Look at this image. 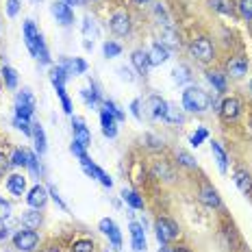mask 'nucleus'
Instances as JSON below:
<instances>
[{
	"label": "nucleus",
	"mask_w": 252,
	"mask_h": 252,
	"mask_svg": "<svg viewBox=\"0 0 252 252\" xmlns=\"http://www.w3.org/2000/svg\"><path fill=\"white\" fill-rule=\"evenodd\" d=\"M209 104H211V98H209V94L200 87H187L185 92H183V107H185L187 111L202 113L209 109Z\"/></svg>",
	"instance_id": "obj_1"
},
{
	"label": "nucleus",
	"mask_w": 252,
	"mask_h": 252,
	"mask_svg": "<svg viewBox=\"0 0 252 252\" xmlns=\"http://www.w3.org/2000/svg\"><path fill=\"white\" fill-rule=\"evenodd\" d=\"M155 228H157V239H159L161 244H170V241H174L178 237V226L172 220H165V218L157 220Z\"/></svg>",
	"instance_id": "obj_2"
},
{
	"label": "nucleus",
	"mask_w": 252,
	"mask_h": 252,
	"mask_svg": "<svg viewBox=\"0 0 252 252\" xmlns=\"http://www.w3.org/2000/svg\"><path fill=\"white\" fill-rule=\"evenodd\" d=\"M189 50H191V55L202 63L213 59V44L207 37H196L191 41V46H189Z\"/></svg>",
	"instance_id": "obj_3"
},
{
	"label": "nucleus",
	"mask_w": 252,
	"mask_h": 252,
	"mask_svg": "<svg viewBox=\"0 0 252 252\" xmlns=\"http://www.w3.org/2000/svg\"><path fill=\"white\" fill-rule=\"evenodd\" d=\"M37 233L35 230H31V228H26V230H20V233H15L13 235V246L18 248L20 252H31L37 246Z\"/></svg>",
	"instance_id": "obj_4"
},
{
	"label": "nucleus",
	"mask_w": 252,
	"mask_h": 252,
	"mask_svg": "<svg viewBox=\"0 0 252 252\" xmlns=\"http://www.w3.org/2000/svg\"><path fill=\"white\" fill-rule=\"evenodd\" d=\"M33 109H35L33 94H31L29 89H22V94H18V98H15V115L29 120L31 115H33Z\"/></svg>",
	"instance_id": "obj_5"
},
{
	"label": "nucleus",
	"mask_w": 252,
	"mask_h": 252,
	"mask_svg": "<svg viewBox=\"0 0 252 252\" xmlns=\"http://www.w3.org/2000/svg\"><path fill=\"white\" fill-rule=\"evenodd\" d=\"M109 26H111V31L115 35H120V37L128 35L130 33V18H128V13H124V11L113 13L111 20H109Z\"/></svg>",
	"instance_id": "obj_6"
},
{
	"label": "nucleus",
	"mask_w": 252,
	"mask_h": 252,
	"mask_svg": "<svg viewBox=\"0 0 252 252\" xmlns=\"http://www.w3.org/2000/svg\"><path fill=\"white\" fill-rule=\"evenodd\" d=\"M24 39H26V46H29L31 55L37 57V50H39V44H41V35L37 33V29H35L33 20H26L24 22Z\"/></svg>",
	"instance_id": "obj_7"
},
{
	"label": "nucleus",
	"mask_w": 252,
	"mask_h": 252,
	"mask_svg": "<svg viewBox=\"0 0 252 252\" xmlns=\"http://www.w3.org/2000/svg\"><path fill=\"white\" fill-rule=\"evenodd\" d=\"M239 113H241V102L237 100V98H226V100L220 104V115H222L226 122L237 120Z\"/></svg>",
	"instance_id": "obj_8"
},
{
	"label": "nucleus",
	"mask_w": 252,
	"mask_h": 252,
	"mask_svg": "<svg viewBox=\"0 0 252 252\" xmlns=\"http://www.w3.org/2000/svg\"><path fill=\"white\" fill-rule=\"evenodd\" d=\"M50 11L57 18V22H61L63 26H67L72 22V9H70V4H67L65 0H57V2L50 7Z\"/></svg>",
	"instance_id": "obj_9"
},
{
	"label": "nucleus",
	"mask_w": 252,
	"mask_h": 252,
	"mask_svg": "<svg viewBox=\"0 0 252 252\" xmlns=\"http://www.w3.org/2000/svg\"><path fill=\"white\" fill-rule=\"evenodd\" d=\"M98 226H100V230L104 235H109L113 248H120V246H122V235H120V230H118V226H115L113 220L104 218V220H100V224H98Z\"/></svg>",
	"instance_id": "obj_10"
},
{
	"label": "nucleus",
	"mask_w": 252,
	"mask_h": 252,
	"mask_svg": "<svg viewBox=\"0 0 252 252\" xmlns=\"http://www.w3.org/2000/svg\"><path fill=\"white\" fill-rule=\"evenodd\" d=\"M146 109H148L150 118H165L167 102L161 96H150L148 100H146Z\"/></svg>",
	"instance_id": "obj_11"
},
{
	"label": "nucleus",
	"mask_w": 252,
	"mask_h": 252,
	"mask_svg": "<svg viewBox=\"0 0 252 252\" xmlns=\"http://www.w3.org/2000/svg\"><path fill=\"white\" fill-rule=\"evenodd\" d=\"M46 200H48V191L41 185H35L29 191V196H26V202H29L31 209H41L46 204Z\"/></svg>",
	"instance_id": "obj_12"
},
{
	"label": "nucleus",
	"mask_w": 252,
	"mask_h": 252,
	"mask_svg": "<svg viewBox=\"0 0 252 252\" xmlns=\"http://www.w3.org/2000/svg\"><path fill=\"white\" fill-rule=\"evenodd\" d=\"M72 126H74V141H76V144H81L83 148H87V146H89V141H92V133H89V130H87L85 122L76 118L74 122H72Z\"/></svg>",
	"instance_id": "obj_13"
},
{
	"label": "nucleus",
	"mask_w": 252,
	"mask_h": 252,
	"mask_svg": "<svg viewBox=\"0 0 252 252\" xmlns=\"http://www.w3.org/2000/svg\"><path fill=\"white\" fill-rule=\"evenodd\" d=\"M226 70L230 76L241 78L248 72V61H246L244 57H233V59H228V63H226Z\"/></svg>",
	"instance_id": "obj_14"
},
{
	"label": "nucleus",
	"mask_w": 252,
	"mask_h": 252,
	"mask_svg": "<svg viewBox=\"0 0 252 252\" xmlns=\"http://www.w3.org/2000/svg\"><path fill=\"white\" fill-rule=\"evenodd\" d=\"M148 59H150V65H161V63H165L170 59V52L163 44H155L148 52Z\"/></svg>",
	"instance_id": "obj_15"
},
{
	"label": "nucleus",
	"mask_w": 252,
	"mask_h": 252,
	"mask_svg": "<svg viewBox=\"0 0 252 252\" xmlns=\"http://www.w3.org/2000/svg\"><path fill=\"white\" fill-rule=\"evenodd\" d=\"M130 61H133L135 70H137L139 74H148L150 59H148V52H146V50H135L133 57H130Z\"/></svg>",
	"instance_id": "obj_16"
},
{
	"label": "nucleus",
	"mask_w": 252,
	"mask_h": 252,
	"mask_svg": "<svg viewBox=\"0 0 252 252\" xmlns=\"http://www.w3.org/2000/svg\"><path fill=\"white\" fill-rule=\"evenodd\" d=\"M130 237H133V248L137 252H144L146 250V237H144V228L141 224L133 222L130 224Z\"/></svg>",
	"instance_id": "obj_17"
},
{
	"label": "nucleus",
	"mask_w": 252,
	"mask_h": 252,
	"mask_svg": "<svg viewBox=\"0 0 252 252\" xmlns=\"http://www.w3.org/2000/svg\"><path fill=\"white\" fill-rule=\"evenodd\" d=\"M7 189L13 193V196H22V193L26 191V178H24V176H20V174L9 176V181H7Z\"/></svg>",
	"instance_id": "obj_18"
},
{
	"label": "nucleus",
	"mask_w": 252,
	"mask_h": 252,
	"mask_svg": "<svg viewBox=\"0 0 252 252\" xmlns=\"http://www.w3.org/2000/svg\"><path fill=\"white\" fill-rule=\"evenodd\" d=\"M83 167H85V172H87L89 176H96V178H98V181L102 183L104 187H111V185H113V181H111V178H109L107 174H104V172H102V170H100V167H98V165H94L92 161H89V163H85Z\"/></svg>",
	"instance_id": "obj_19"
},
{
	"label": "nucleus",
	"mask_w": 252,
	"mask_h": 252,
	"mask_svg": "<svg viewBox=\"0 0 252 252\" xmlns=\"http://www.w3.org/2000/svg\"><path fill=\"white\" fill-rule=\"evenodd\" d=\"M200 200L207 204V207H220V196H218V191H215L211 185H204V187H202Z\"/></svg>",
	"instance_id": "obj_20"
},
{
	"label": "nucleus",
	"mask_w": 252,
	"mask_h": 252,
	"mask_svg": "<svg viewBox=\"0 0 252 252\" xmlns=\"http://www.w3.org/2000/svg\"><path fill=\"white\" fill-rule=\"evenodd\" d=\"M235 183H237V187L244 193L252 191V176L246 170H237V172H235Z\"/></svg>",
	"instance_id": "obj_21"
},
{
	"label": "nucleus",
	"mask_w": 252,
	"mask_h": 252,
	"mask_svg": "<svg viewBox=\"0 0 252 252\" xmlns=\"http://www.w3.org/2000/svg\"><path fill=\"white\" fill-rule=\"evenodd\" d=\"M63 70H65L67 74H83V72L87 70V63L83 59H72V61L63 63Z\"/></svg>",
	"instance_id": "obj_22"
},
{
	"label": "nucleus",
	"mask_w": 252,
	"mask_h": 252,
	"mask_svg": "<svg viewBox=\"0 0 252 252\" xmlns=\"http://www.w3.org/2000/svg\"><path fill=\"white\" fill-rule=\"evenodd\" d=\"M22 224L26 228H37L39 224H41V215L37 213V211H33V209H31V211H24V215H22Z\"/></svg>",
	"instance_id": "obj_23"
},
{
	"label": "nucleus",
	"mask_w": 252,
	"mask_h": 252,
	"mask_svg": "<svg viewBox=\"0 0 252 252\" xmlns=\"http://www.w3.org/2000/svg\"><path fill=\"white\" fill-rule=\"evenodd\" d=\"M33 137H35V148H37L39 155L46 152V135H44V128L39 124H33Z\"/></svg>",
	"instance_id": "obj_24"
},
{
	"label": "nucleus",
	"mask_w": 252,
	"mask_h": 252,
	"mask_svg": "<svg viewBox=\"0 0 252 252\" xmlns=\"http://www.w3.org/2000/svg\"><path fill=\"white\" fill-rule=\"evenodd\" d=\"M207 78H209V83L218 89V94L226 92V78L220 74V72H207Z\"/></svg>",
	"instance_id": "obj_25"
},
{
	"label": "nucleus",
	"mask_w": 252,
	"mask_h": 252,
	"mask_svg": "<svg viewBox=\"0 0 252 252\" xmlns=\"http://www.w3.org/2000/svg\"><path fill=\"white\" fill-rule=\"evenodd\" d=\"M211 150H213V157H215V161H218V165H220V170L222 172H226V152L222 150V146L218 144V141H213L211 144Z\"/></svg>",
	"instance_id": "obj_26"
},
{
	"label": "nucleus",
	"mask_w": 252,
	"mask_h": 252,
	"mask_svg": "<svg viewBox=\"0 0 252 252\" xmlns=\"http://www.w3.org/2000/svg\"><path fill=\"white\" fill-rule=\"evenodd\" d=\"M163 120H165V122H170V124H181L183 122V113L178 111L174 104H167V111H165Z\"/></svg>",
	"instance_id": "obj_27"
},
{
	"label": "nucleus",
	"mask_w": 252,
	"mask_h": 252,
	"mask_svg": "<svg viewBox=\"0 0 252 252\" xmlns=\"http://www.w3.org/2000/svg\"><path fill=\"white\" fill-rule=\"evenodd\" d=\"M2 76H4V83H7L9 89H15V87H18V74H15L13 67L4 65V67H2Z\"/></svg>",
	"instance_id": "obj_28"
},
{
	"label": "nucleus",
	"mask_w": 252,
	"mask_h": 252,
	"mask_svg": "<svg viewBox=\"0 0 252 252\" xmlns=\"http://www.w3.org/2000/svg\"><path fill=\"white\" fill-rule=\"evenodd\" d=\"M122 198H124V200L128 202L133 209H144V200H141V198H139L135 191H126V189H124V191H122Z\"/></svg>",
	"instance_id": "obj_29"
},
{
	"label": "nucleus",
	"mask_w": 252,
	"mask_h": 252,
	"mask_svg": "<svg viewBox=\"0 0 252 252\" xmlns=\"http://www.w3.org/2000/svg\"><path fill=\"white\" fill-rule=\"evenodd\" d=\"M96 33H98L96 24H94V20L87 15V18L83 20V35H85V39H92V37H96Z\"/></svg>",
	"instance_id": "obj_30"
},
{
	"label": "nucleus",
	"mask_w": 252,
	"mask_h": 252,
	"mask_svg": "<svg viewBox=\"0 0 252 252\" xmlns=\"http://www.w3.org/2000/svg\"><path fill=\"white\" fill-rule=\"evenodd\" d=\"M172 74H174V81L178 83V85H183V83H187L189 78H191V74H189V70L185 65H178L174 72H172Z\"/></svg>",
	"instance_id": "obj_31"
},
{
	"label": "nucleus",
	"mask_w": 252,
	"mask_h": 252,
	"mask_svg": "<svg viewBox=\"0 0 252 252\" xmlns=\"http://www.w3.org/2000/svg\"><path fill=\"white\" fill-rule=\"evenodd\" d=\"M211 7L215 9V11L233 13V2H230V0H211Z\"/></svg>",
	"instance_id": "obj_32"
},
{
	"label": "nucleus",
	"mask_w": 252,
	"mask_h": 252,
	"mask_svg": "<svg viewBox=\"0 0 252 252\" xmlns=\"http://www.w3.org/2000/svg\"><path fill=\"white\" fill-rule=\"evenodd\" d=\"M72 252H94V244L89 239L74 241V246H72Z\"/></svg>",
	"instance_id": "obj_33"
},
{
	"label": "nucleus",
	"mask_w": 252,
	"mask_h": 252,
	"mask_svg": "<svg viewBox=\"0 0 252 252\" xmlns=\"http://www.w3.org/2000/svg\"><path fill=\"white\" fill-rule=\"evenodd\" d=\"M102 50H104V57H118L120 52H122V46L115 44V41H107Z\"/></svg>",
	"instance_id": "obj_34"
},
{
	"label": "nucleus",
	"mask_w": 252,
	"mask_h": 252,
	"mask_svg": "<svg viewBox=\"0 0 252 252\" xmlns=\"http://www.w3.org/2000/svg\"><path fill=\"white\" fill-rule=\"evenodd\" d=\"M239 13H241V18L252 20V0H241L239 2Z\"/></svg>",
	"instance_id": "obj_35"
},
{
	"label": "nucleus",
	"mask_w": 252,
	"mask_h": 252,
	"mask_svg": "<svg viewBox=\"0 0 252 252\" xmlns=\"http://www.w3.org/2000/svg\"><path fill=\"white\" fill-rule=\"evenodd\" d=\"M176 159L181 161L185 167H196V161H193V157L191 155H187V152H183V150H178L176 152Z\"/></svg>",
	"instance_id": "obj_36"
},
{
	"label": "nucleus",
	"mask_w": 252,
	"mask_h": 252,
	"mask_svg": "<svg viewBox=\"0 0 252 252\" xmlns=\"http://www.w3.org/2000/svg\"><path fill=\"white\" fill-rule=\"evenodd\" d=\"M72 152H74L78 159H81V163H83V165L89 163V157L85 155V148H83L81 144H76V141H74V144H72Z\"/></svg>",
	"instance_id": "obj_37"
},
{
	"label": "nucleus",
	"mask_w": 252,
	"mask_h": 252,
	"mask_svg": "<svg viewBox=\"0 0 252 252\" xmlns=\"http://www.w3.org/2000/svg\"><path fill=\"white\" fill-rule=\"evenodd\" d=\"M9 215H11V204L4 200V198H0V222H4Z\"/></svg>",
	"instance_id": "obj_38"
},
{
	"label": "nucleus",
	"mask_w": 252,
	"mask_h": 252,
	"mask_svg": "<svg viewBox=\"0 0 252 252\" xmlns=\"http://www.w3.org/2000/svg\"><path fill=\"white\" fill-rule=\"evenodd\" d=\"M15 126H18L20 130H24L26 135H33V128H31V124L26 118H18V115H15Z\"/></svg>",
	"instance_id": "obj_39"
},
{
	"label": "nucleus",
	"mask_w": 252,
	"mask_h": 252,
	"mask_svg": "<svg viewBox=\"0 0 252 252\" xmlns=\"http://www.w3.org/2000/svg\"><path fill=\"white\" fill-rule=\"evenodd\" d=\"M11 165H26V152L15 150L11 157Z\"/></svg>",
	"instance_id": "obj_40"
},
{
	"label": "nucleus",
	"mask_w": 252,
	"mask_h": 252,
	"mask_svg": "<svg viewBox=\"0 0 252 252\" xmlns=\"http://www.w3.org/2000/svg\"><path fill=\"white\" fill-rule=\"evenodd\" d=\"M163 46L167 48V46H178V39L174 35V31H165L163 33Z\"/></svg>",
	"instance_id": "obj_41"
},
{
	"label": "nucleus",
	"mask_w": 252,
	"mask_h": 252,
	"mask_svg": "<svg viewBox=\"0 0 252 252\" xmlns=\"http://www.w3.org/2000/svg\"><path fill=\"white\" fill-rule=\"evenodd\" d=\"M26 165L31 167L33 174H39V163H37V157L35 155H26Z\"/></svg>",
	"instance_id": "obj_42"
},
{
	"label": "nucleus",
	"mask_w": 252,
	"mask_h": 252,
	"mask_svg": "<svg viewBox=\"0 0 252 252\" xmlns=\"http://www.w3.org/2000/svg\"><path fill=\"white\" fill-rule=\"evenodd\" d=\"M104 107H107V111H109V113H111V115H113V118H118V120H122V118H124V113H122V111H120V109H118V107H115V104H113L111 100H104Z\"/></svg>",
	"instance_id": "obj_43"
},
{
	"label": "nucleus",
	"mask_w": 252,
	"mask_h": 252,
	"mask_svg": "<svg viewBox=\"0 0 252 252\" xmlns=\"http://www.w3.org/2000/svg\"><path fill=\"white\" fill-rule=\"evenodd\" d=\"M83 98H85V100L89 102V104H96L98 102V92H89V89H83Z\"/></svg>",
	"instance_id": "obj_44"
},
{
	"label": "nucleus",
	"mask_w": 252,
	"mask_h": 252,
	"mask_svg": "<svg viewBox=\"0 0 252 252\" xmlns=\"http://www.w3.org/2000/svg\"><path fill=\"white\" fill-rule=\"evenodd\" d=\"M202 139H207V130H204V128H200L198 133L191 135V146H200Z\"/></svg>",
	"instance_id": "obj_45"
},
{
	"label": "nucleus",
	"mask_w": 252,
	"mask_h": 252,
	"mask_svg": "<svg viewBox=\"0 0 252 252\" xmlns=\"http://www.w3.org/2000/svg\"><path fill=\"white\" fill-rule=\"evenodd\" d=\"M48 193H50V196H52V198H55V202H57V204H59V207L63 209V211H67V204H65V202H63V200H61L59 191H57V189H55V187H50V189H48Z\"/></svg>",
	"instance_id": "obj_46"
},
{
	"label": "nucleus",
	"mask_w": 252,
	"mask_h": 252,
	"mask_svg": "<svg viewBox=\"0 0 252 252\" xmlns=\"http://www.w3.org/2000/svg\"><path fill=\"white\" fill-rule=\"evenodd\" d=\"M18 11H20V2H18V0H7V13L13 18V15H18Z\"/></svg>",
	"instance_id": "obj_47"
},
{
	"label": "nucleus",
	"mask_w": 252,
	"mask_h": 252,
	"mask_svg": "<svg viewBox=\"0 0 252 252\" xmlns=\"http://www.w3.org/2000/svg\"><path fill=\"white\" fill-rule=\"evenodd\" d=\"M118 74L122 76L124 81H128V83L135 81V76H133V72H130V67H118Z\"/></svg>",
	"instance_id": "obj_48"
},
{
	"label": "nucleus",
	"mask_w": 252,
	"mask_h": 252,
	"mask_svg": "<svg viewBox=\"0 0 252 252\" xmlns=\"http://www.w3.org/2000/svg\"><path fill=\"white\" fill-rule=\"evenodd\" d=\"M100 120H102V128H104V126H113V124H115V118H113V115L107 111V109H104V111H102Z\"/></svg>",
	"instance_id": "obj_49"
},
{
	"label": "nucleus",
	"mask_w": 252,
	"mask_h": 252,
	"mask_svg": "<svg viewBox=\"0 0 252 252\" xmlns=\"http://www.w3.org/2000/svg\"><path fill=\"white\" fill-rule=\"evenodd\" d=\"M7 167H9V159L0 152V176H4V172H7Z\"/></svg>",
	"instance_id": "obj_50"
},
{
	"label": "nucleus",
	"mask_w": 252,
	"mask_h": 252,
	"mask_svg": "<svg viewBox=\"0 0 252 252\" xmlns=\"http://www.w3.org/2000/svg\"><path fill=\"white\" fill-rule=\"evenodd\" d=\"M130 111H133V115L137 120H141V111H139V100H133L130 102Z\"/></svg>",
	"instance_id": "obj_51"
},
{
	"label": "nucleus",
	"mask_w": 252,
	"mask_h": 252,
	"mask_svg": "<svg viewBox=\"0 0 252 252\" xmlns=\"http://www.w3.org/2000/svg\"><path fill=\"white\" fill-rule=\"evenodd\" d=\"M102 133L107 135V137H115V135H118V128H115V124L113 126H104Z\"/></svg>",
	"instance_id": "obj_52"
},
{
	"label": "nucleus",
	"mask_w": 252,
	"mask_h": 252,
	"mask_svg": "<svg viewBox=\"0 0 252 252\" xmlns=\"http://www.w3.org/2000/svg\"><path fill=\"white\" fill-rule=\"evenodd\" d=\"M44 252H61V250H59V248H55V246H50V248H46Z\"/></svg>",
	"instance_id": "obj_53"
},
{
	"label": "nucleus",
	"mask_w": 252,
	"mask_h": 252,
	"mask_svg": "<svg viewBox=\"0 0 252 252\" xmlns=\"http://www.w3.org/2000/svg\"><path fill=\"white\" fill-rule=\"evenodd\" d=\"M7 235H9V233H7V228H0V239L7 237Z\"/></svg>",
	"instance_id": "obj_54"
},
{
	"label": "nucleus",
	"mask_w": 252,
	"mask_h": 252,
	"mask_svg": "<svg viewBox=\"0 0 252 252\" xmlns=\"http://www.w3.org/2000/svg\"><path fill=\"white\" fill-rule=\"evenodd\" d=\"M163 252H167V250H163ZM174 252H189V250H187V248H176Z\"/></svg>",
	"instance_id": "obj_55"
},
{
	"label": "nucleus",
	"mask_w": 252,
	"mask_h": 252,
	"mask_svg": "<svg viewBox=\"0 0 252 252\" xmlns=\"http://www.w3.org/2000/svg\"><path fill=\"white\" fill-rule=\"evenodd\" d=\"M107 252H115V248H109V250H107Z\"/></svg>",
	"instance_id": "obj_56"
},
{
	"label": "nucleus",
	"mask_w": 252,
	"mask_h": 252,
	"mask_svg": "<svg viewBox=\"0 0 252 252\" xmlns=\"http://www.w3.org/2000/svg\"><path fill=\"white\" fill-rule=\"evenodd\" d=\"M65 2H76V0H65Z\"/></svg>",
	"instance_id": "obj_57"
},
{
	"label": "nucleus",
	"mask_w": 252,
	"mask_h": 252,
	"mask_svg": "<svg viewBox=\"0 0 252 252\" xmlns=\"http://www.w3.org/2000/svg\"><path fill=\"white\" fill-rule=\"evenodd\" d=\"M137 2H148V0H137Z\"/></svg>",
	"instance_id": "obj_58"
},
{
	"label": "nucleus",
	"mask_w": 252,
	"mask_h": 252,
	"mask_svg": "<svg viewBox=\"0 0 252 252\" xmlns=\"http://www.w3.org/2000/svg\"><path fill=\"white\" fill-rule=\"evenodd\" d=\"M33 2H37V0H33Z\"/></svg>",
	"instance_id": "obj_59"
},
{
	"label": "nucleus",
	"mask_w": 252,
	"mask_h": 252,
	"mask_svg": "<svg viewBox=\"0 0 252 252\" xmlns=\"http://www.w3.org/2000/svg\"><path fill=\"white\" fill-rule=\"evenodd\" d=\"M250 87H252V85H250Z\"/></svg>",
	"instance_id": "obj_60"
}]
</instances>
